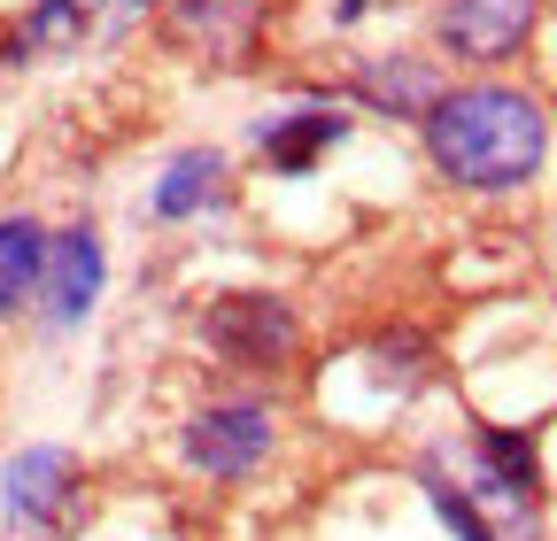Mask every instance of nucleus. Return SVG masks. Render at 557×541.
<instances>
[{
    "instance_id": "f257e3e1",
    "label": "nucleus",
    "mask_w": 557,
    "mask_h": 541,
    "mask_svg": "<svg viewBox=\"0 0 557 541\" xmlns=\"http://www.w3.org/2000/svg\"><path fill=\"white\" fill-rule=\"evenodd\" d=\"M418 148L449 193L504 201L527 193L549 163V109L511 78H449L442 101L418 116Z\"/></svg>"
},
{
    "instance_id": "f03ea898",
    "label": "nucleus",
    "mask_w": 557,
    "mask_h": 541,
    "mask_svg": "<svg viewBox=\"0 0 557 541\" xmlns=\"http://www.w3.org/2000/svg\"><path fill=\"white\" fill-rule=\"evenodd\" d=\"M278 449H287V411H278L271 387H218V394L186 402L178 426H171L178 471H194V480L218 488V495L256 488L278 464Z\"/></svg>"
},
{
    "instance_id": "7ed1b4c3",
    "label": "nucleus",
    "mask_w": 557,
    "mask_h": 541,
    "mask_svg": "<svg viewBox=\"0 0 557 541\" xmlns=\"http://www.w3.org/2000/svg\"><path fill=\"white\" fill-rule=\"evenodd\" d=\"M449 464V480L480 503V518L496 526L504 541H542V511H549V488H542V449L527 426H487L472 418L457 433V449H434Z\"/></svg>"
},
{
    "instance_id": "20e7f679",
    "label": "nucleus",
    "mask_w": 557,
    "mask_h": 541,
    "mask_svg": "<svg viewBox=\"0 0 557 541\" xmlns=\"http://www.w3.org/2000/svg\"><path fill=\"white\" fill-rule=\"evenodd\" d=\"M194 341L233 387H271L302 356V310L278 287H218L194 317Z\"/></svg>"
},
{
    "instance_id": "39448f33",
    "label": "nucleus",
    "mask_w": 557,
    "mask_h": 541,
    "mask_svg": "<svg viewBox=\"0 0 557 541\" xmlns=\"http://www.w3.org/2000/svg\"><path fill=\"white\" fill-rule=\"evenodd\" d=\"M94 511V471L70 441H24L0 456V541H70Z\"/></svg>"
},
{
    "instance_id": "423d86ee",
    "label": "nucleus",
    "mask_w": 557,
    "mask_h": 541,
    "mask_svg": "<svg viewBox=\"0 0 557 541\" xmlns=\"http://www.w3.org/2000/svg\"><path fill=\"white\" fill-rule=\"evenodd\" d=\"M271 16L278 0H163L148 24L171 54H194L201 71H248L271 39Z\"/></svg>"
},
{
    "instance_id": "0eeeda50",
    "label": "nucleus",
    "mask_w": 557,
    "mask_h": 541,
    "mask_svg": "<svg viewBox=\"0 0 557 541\" xmlns=\"http://www.w3.org/2000/svg\"><path fill=\"white\" fill-rule=\"evenodd\" d=\"M109 294V240L94 217H70L54 225L47 240V270H39V302H32V325L47 341H70V332H86L94 310Z\"/></svg>"
},
{
    "instance_id": "6e6552de",
    "label": "nucleus",
    "mask_w": 557,
    "mask_h": 541,
    "mask_svg": "<svg viewBox=\"0 0 557 541\" xmlns=\"http://www.w3.org/2000/svg\"><path fill=\"white\" fill-rule=\"evenodd\" d=\"M348 131H357V109H348L333 86L325 93H295L263 116H248V155L271 171V178H310Z\"/></svg>"
},
{
    "instance_id": "1a4fd4ad",
    "label": "nucleus",
    "mask_w": 557,
    "mask_h": 541,
    "mask_svg": "<svg viewBox=\"0 0 557 541\" xmlns=\"http://www.w3.org/2000/svg\"><path fill=\"white\" fill-rule=\"evenodd\" d=\"M442 62H465V71L496 78L504 62H519L542 32V0H434L426 9Z\"/></svg>"
},
{
    "instance_id": "9d476101",
    "label": "nucleus",
    "mask_w": 557,
    "mask_h": 541,
    "mask_svg": "<svg viewBox=\"0 0 557 541\" xmlns=\"http://www.w3.org/2000/svg\"><path fill=\"white\" fill-rule=\"evenodd\" d=\"M442 54L426 47H387V54H357L341 71V101L357 109V116H387V124H418L434 101H442Z\"/></svg>"
},
{
    "instance_id": "9b49d317",
    "label": "nucleus",
    "mask_w": 557,
    "mask_h": 541,
    "mask_svg": "<svg viewBox=\"0 0 557 541\" xmlns=\"http://www.w3.org/2000/svg\"><path fill=\"white\" fill-rule=\"evenodd\" d=\"M233 193H240L233 155H225V148H209V140H186V148H171V155L156 163V178H148V217L171 225V232H186V225L225 217V210H233Z\"/></svg>"
},
{
    "instance_id": "f8f14e48",
    "label": "nucleus",
    "mask_w": 557,
    "mask_h": 541,
    "mask_svg": "<svg viewBox=\"0 0 557 541\" xmlns=\"http://www.w3.org/2000/svg\"><path fill=\"white\" fill-rule=\"evenodd\" d=\"M109 16H116V0H24V16L0 32V62L32 71V62L78 54V47L109 39Z\"/></svg>"
},
{
    "instance_id": "ddd939ff",
    "label": "nucleus",
    "mask_w": 557,
    "mask_h": 541,
    "mask_svg": "<svg viewBox=\"0 0 557 541\" xmlns=\"http://www.w3.org/2000/svg\"><path fill=\"white\" fill-rule=\"evenodd\" d=\"M54 225L32 210H0V317H32L39 302V270H47Z\"/></svg>"
},
{
    "instance_id": "4468645a",
    "label": "nucleus",
    "mask_w": 557,
    "mask_h": 541,
    "mask_svg": "<svg viewBox=\"0 0 557 541\" xmlns=\"http://www.w3.org/2000/svg\"><path fill=\"white\" fill-rule=\"evenodd\" d=\"M410 480H418V503H426V511H434V526H442L449 541H504L496 526H487V518H480V503H472V495H465V488L449 480V464H442L434 449H426V456H418V464H410Z\"/></svg>"
},
{
    "instance_id": "2eb2a0df",
    "label": "nucleus",
    "mask_w": 557,
    "mask_h": 541,
    "mask_svg": "<svg viewBox=\"0 0 557 541\" xmlns=\"http://www.w3.org/2000/svg\"><path fill=\"white\" fill-rule=\"evenodd\" d=\"M364 356H372V379H387L395 394H418L434 379V341H426V332H403L395 325V332H380Z\"/></svg>"
},
{
    "instance_id": "dca6fc26",
    "label": "nucleus",
    "mask_w": 557,
    "mask_h": 541,
    "mask_svg": "<svg viewBox=\"0 0 557 541\" xmlns=\"http://www.w3.org/2000/svg\"><path fill=\"white\" fill-rule=\"evenodd\" d=\"M156 9H163V0H116V16H109V39H116V32H132V24H148Z\"/></svg>"
},
{
    "instance_id": "f3484780",
    "label": "nucleus",
    "mask_w": 557,
    "mask_h": 541,
    "mask_svg": "<svg viewBox=\"0 0 557 541\" xmlns=\"http://www.w3.org/2000/svg\"><path fill=\"white\" fill-rule=\"evenodd\" d=\"M372 9H380V0H333V24H341V32H357Z\"/></svg>"
}]
</instances>
